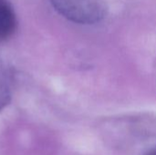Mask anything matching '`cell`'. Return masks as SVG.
Here are the masks:
<instances>
[{
	"mask_svg": "<svg viewBox=\"0 0 156 155\" xmlns=\"http://www.w3.org/2000/svg\"><path fill=\"white\" fill-rule=\"evenodd\" d=\"M54 9L69 21L81 25H93L106 16L103 0H50Z\"/></svg>",
	"mask_w": 156,
	"mask_h": 155,
	"instance_id": "obj_1",
	"label": "cell"
},
{
	"mask_svg": "<svg viewBox=\"0 0 156 155\" xmlns=\"http://www.w3.org/2000/svg\"><path fill=\"white\" fill-rule=\"evenodd\" d=\"M16 26L17 20L14 8L9 3L0 0V41L11 37Z\"/></svg>",
	"mask_w": 156,
	"mask_h": 155,
	"instance_id": "obj_2",
	"label": "cell"
},
{
	"mask_svg": "<svg viewBox=\"0 0 156 155\" xmlns=\"http://www.w3.org/2000/svg\"><path fill=\"white\" fill-rule=\"evenodd\" d=\"M11 100V90L7 71L0 61V111L4 110Z\"/></svg>",
	"mask_w": 156,
	"mask_h": 155,
	"instance_id": "obj_3",
	"label": "cell"
},
{
	"mask_svg": "<svg viewBox=\"0 0 156 155\" xmlns=\"http://www.w3.org/2000/svg\"><path fill=\"white\" fill-rule=\"evenodd\" d=\"M147 155H156V149L154 150V151H152V152H150Z\"/></svg>",
	"mask_w": 156,
	"mask_h": 155,
	"instance_id": "obj_4",
	"label": "cell"
}]
</instances>
